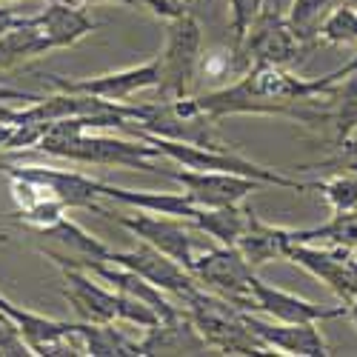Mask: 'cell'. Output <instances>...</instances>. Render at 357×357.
I'll return each mask as SVG.
<instances>
[{
	"instance_id": "1",
	"label": "cell",
	"mask_w": 357,
	"mask_h": 357,
	"mask_svg": "<svg viewBox=\"0 0 357 357\" xmlns=\"http://www.w3.org/2000/svg\"><path fill=\"white\" fill-rule=\"evenodd\" d=\"M129 117L123 114H92V117H66L52 123L43 137L32 146L43 155L89 163V166H112V169H137L158 174L160 152L146 140H126L103 135L100 129H121Z\"/></svg>"
},
{
	"instance_id": "2",
	"label": "cell",
	"mask_w": 357,
	"mask_h": 357,
	"mask_svg": "<svg viewBox=\"0 0 357 357\" xmlns=\"http://www.w3.org/2000/svg\"><path fill=\"white\" fill-rule=\"evenodd\" d=\"M121 132H129L146 143H152L160 158L183 166V169H195V172H231V174H243L252 177V181H260L266 186H278V189H294V192H309L312 183H301L297 177L283 174L272 166H260L249 158H243L237 149L229 146H195V143H183V140H169V137H158V135H149L137 126H132V121H126L121 126Z\"/></svg>"
},
{
	"instance_id": "3",
	"label": "cell",
	"mask_w": 357,
	"mask_h": 357,
	"mask_svg": "<svg viewBox=\"0 0 357 357\" xmlns=\"http://www.w3.org/2000/svg\"><path fill=\"white\" fill-rule=\"evenodd\" d=\"M61 294L83 323H126L140 326V329L160 323V314L152 306L135 301L123 291H114L80 266H61Z\"/></svg>"
},
{
	"instance_id": "4",
	"label": "cell",
	"mask_w": 357,
	"mask_h": 357,
	"mask_svg": "<svg viewBox=\"0 0 357 357\" xmlns=\"http://www.w3.org/2000/svg\"><path fill=\"white\" fill-rule=\"evenodd\" d=\"M181 303L209 349H218L220 354H272V349L246 326V312L226 297L197 286Z\"/></svg>"
},
{
	"instance_id": "5",
	"label": "cell",
	"mask_w": 357,
	"mask_h": 357,
	"mask_svg": "<svg viewBox=\"0 0 357 357\" xmlns=\"http://www.w3.org/2000/svg\"><path fill=\"white\" fill-rule=\"evenodd\" d=\"M203 57V29L192 12L166 20V43L158 54V98L155 100H177L189 98L200 72Z\"/></svg>"
},
{
	"instance_id": "6",
	"label": "cell",
	"mask_w": 357,
	"mask_h": 357,
	"mask_svg": "<svg viewBox=\"0 0 357 357\" xmlns=\"http://www.w3.org/2000/svg\"><path fill=\"white\" fill-rule=\"evenodd\" d=\"M95 215H100L103 220L121 226L126 231H132L137 241L149 243L160 249L163 255H169L172 260H177L189 272V263L195 260V255L203 246L200 237H206L192 220H183V218H169V215H152V212H135V215H121L114 209H106V206H98Z\"/></svg>"
},
{
	"instance_id": "7",
	"label": "cell",
	"mask_w": 357,
	"mask_h": 357,
	"mask_svg": "<svg viewBox=\"0 0 357 357\" xmlns=\"http://www.w3.org/2000/svg\"><path fill=\"white\" fill-rule=\"evenodd\" d=\"M189 275L203 286L220 297H226L229 303H234L243 312H255L249 280L255 275L252 263L237 252V246H212L200 249L195 260L189 263Z\"/></svg>"
},
{
	"instance_id": "8",
	"label": "cell",
	"mask_w": 357,
	"mask_h": 357,
	"mask_svg": "<svg viewBox=\"0 0 357 357\" xmlns=\"http://www.w3.org/2000/svg\"><path fill=\"white\" fill-rule=\"evenodd\" d=\"M237 49L243 52L249 66L255 63H275V66H294L309 54L306 46L294 38L289 20L280 15V6L275 0V6H263L260 15L252 20L246 38L237 43Z\"/></svg>"
},
{
	"instance_id": "9",
	"label": "cell",
	"mask_w": 357,
	"mask_h": 357,
	"mask_svg": "<svg viewBox=\"0 0 357 357\" xmlns=\"http://www.w3.org/2000/svg\"><path fill=\"white\" fill-rule=\"evenodd\" d=\"M158 174L177 181L186 192V197L195 206H206V209H220V206H237L243 203L249 195L263 189L266 183L252 181L243 174H231V172H195V169H166L163 163L158 166Z\"/></svg>"
},
{
	"instance_id": "10",
	"label": "cell",
	"mask_w": 357,
	"mask_h": 357,
	"mask_svg": "<svg viewBox=\"0 0 357 357\" xmlns=\"http://www.w3.org/2000/svg\"><path fill=\"white\" fill-rule=\"evenodd\" d=\"M54 89L61 92H75V95H92L100 100H117V103H132L129 98H135L143 89H155L160 69H158V57L155 61H146L140 66H129V69H117V72H103L95 77H61V75H43Z\"/></svg>"
},
{
	"instance_id": "11",
	"label": "cell",
	"mask_w": 357,
	"mask_h": 357,
	"mask_svg": "<svg viewBox=\"0 0 357 357\" xmlns=\"http://www.w3.org/2000/svg\"><path fill=\"white\" fill-rule=\"evenodd\" d=\"M106 260L117 263V266H126V269L137 272L143 280H149L152 286H158L160 291L177 297V301H183L186 294H192L200 283L183 269L177 260H172L169 255H163L160 249L155 246H149L143 241H137L135 249H126V252H114L109 246V255Z\"/></svg>"
},
{
	"instance_id": "12",
	"label": "cell",
	"mask_w": 357,
	"mask_h": 357,
	"mask_svg": "<svg viewBox=\"0 0 357 357\" xmlns=\"http://www.w3.org/2000/svg\"><path fill=\"white\" fill-rule=\"evenodd\" d=\"M249 291H252V303L255 312L269 317V320H283V323H323V320H335V317H346V306H323L314 301H306L301 294H291L286 289L263 283L257 275H252L249 280Z\"/></svg>"
},
{
	"instance_id": "13",
	"label": "cell",
	"mask_w": 357,
	"mask_h": 357,
	"mask_svg": "<svg viewBox=\"0 0 357 357\" xmlns=\"http://www.w3.org/2000/svg\"><path fill=\"white\" fill-rule=\"evenodd\" d=\"M246 326L272 349V354H291V357L332 354L317 323H283V320L260 317L257 312H246Z\"/></svg>"
},
{
	"instance_id": "14",
	"label": "cell",
	"mask_w": 357,
	"mask_h": 357,
	"mask_svg": "<svg viewBox=\"0 0 357 357\" xmlns=\"http://www.w3.org/2000/svg\"><path fill=\"white\" fill-rule=\"evenodd\" d=\"M294 243V229L286 226H275V223H266L263 218H257V212L249 215V223L237 241V252H241L252 269L263 263H272V260H286V249Z\"/></svg>"
},
{
	"instance_id": "15",
	"label": "cell",
	"mask_w": 357,
	"mask_h": 357,
	"mask_svg": "<svg viewBox=\"0 0 357 357\" xmlns=\"http://www.w3.org/2000/svg\"><path fill=\"white\" fill-rule=\"evenodd\" d=\"M140 346L146 354H200L209 349L186 312L149 326L140 337Z\"/></svg>"
},
{
	"instance_id": "16",
	"label": "cell",
	"mask_w": 357,
	"mask_h": 357,
	"mask_svg": "<svg viewBox=\"0 0 357 357\" xmlns=\"http://www.w3.org/2000/svg\"><path fill=\"white\" fill-rule=\"evenodd\" d=\"M121 323H75V332L83 340L89 357H143V346L129 332L117 329Z\"/></svg>"
},
{
	"instance_id": "17",
	"label": "cell",
	"mask_w": 357,
	"mask_h": 357,
	"mask_svg": "<svg viewBox=\"0 0 357 357\" xmlns=\"http://www.w3.org/2000/svg\"><path fill=\"white\" fill-rule=\"evenodd\" d=\"M297 243H320V246H340L357 252V212L332 215L323 226L312 229H294Z\"/></svg>"
},
{
	"instance_id": "18",
	"label": "cell",
	"mask_w": 357,
	"mask_h": 357,
	"mask_svg": "<svg viewBox=\"0 0 357 357\" xmlns=\"http://www.w3.org/2000/svg\"><path fill=\"white\" fill-rule=\"evenodd\" d=\"M332 6H335V0H291L286 20L291 26L294 38L306 46V52H312L320 43V26Z\"/></svg>"
},
{
	"instance_id": "19",
	"label": "cell",
	"mask_w": 357,
	"mask_h": 357,
	"mask_svg": "<svg viewBox=\"0 0 357 357\" xmlns=\"http://www.w3.org/2000/svg\"><path fill=\"white\" fill-rule=\"evenodd\" d=\"M320 43L357 46V6H332L320 26Z\"/></svg>"
},
{
	"instance_id": "20",
	"label": "cell",
	"mask_w": 357,
	"mask_h": 357,
	"mask_svg": "<svg viewBox=\"0 0 357 357\" xmlns=\"http://www.w3.org/2000/svg\"><path fill=\"white\" fill-rule=\"evenodd\" d=\"M263 6H266V0H229V12H231V20H229V26H231V46H237V43L246 38L252 20L260 15Z\"/></svg>"
},
{
	"instance_id": "21",
	"label": "cell",
	"mask_w": 357,
	"mask_h": 357,
	"mask_svg": "<svg viewBox=\"0 0 357 357\" xmlns=\"http://www.w3.org/2000/svg\"><path fill=\"white\" fill-rule=\"evenodd\" d=\"M0 354H6V357H32V351H29L20 329H17V323L6 314V312H0Z\"/></svg>"
},
{
	"instance_id": "22",
	"label": "cell",
	"mask_w": 357,
	"mask_h": 357,
	"mask_svg": "<svg viewBox=\"0 0 357 357\" xmlns=\"http://www.w3.org/2000/svg\"><path fill=\"white\" fill-rule=\"evenodd\" d=\"M189 3L192 0H129L132 9H146V12H152L160 20L181 17L183 12H189Z\"/></svg>"
},
{
	"instance_id": "23",
	"label": "cell",
	"mask_w": 357,
	"mask_h": 357,
	"mask_svg": "<svg viewBox=\"0 0 357 357\" xmlns=\"http://www.w3.org/2000/svg\"><path fill=\"white\" fill-rule=\"evenodd\" d=\"M38 100V95H29L20 92V89H9V86H0V106H15V103H32Z\"/></svg>"
},
{
	"instance_id": "24",
	"label": "cell",
	"mask_w": 357,
	"mask_h": 357,
	"mask_svg": "<svg viewBox=\"0 0 357 357\" xmlns=\"http://www.w3.org/2000/svg\"><path fill=\"white\" fill-rule=\"evenodd\" d=\"M357 155V135L343 146V149H337V155L335 158H329V160H337V158H354Z\"/></svg>"
},
{
	"instance_id": "25",
	"label": "cell",
	"mask_w": 357,
	"mask_h": 357,
	"mask_svg": "<svg viewBox=\"0 0 357 357\" xmlns=\"http://www.w3.org/2000/svg\"><path fill=\"white\" fill-rule=\"evenodd\" d=\"M75 6H100V3H121V6H129V0H69Z\"/></svg>"
},
{
	"instance_id": "26",
	"label": "cell",
	"mask_w": 357,
	"mask_h": 357,
	"mask_svg": "<svg viewBox=\"0 0 357 357\" xmlns=\"http://www.w3.org/2000/svg\"><path fill=\"white\" fill-rule=\"evenodd\" d=\"M346 309H349L346 314H351V320H354V326H357V301H351V303H349Z\"/></svg>"
},
{
	"instance_id": "27",
	"label": "cell",
	"mask_w": 357,
	"mask_h": 357,
	"mask_svg": "<svg viewBox=\"0 0 357 357\" xmlns=\"http://www.w3.org/2000/svg\"><path fill=\"white\" fill-rule=\"evenodd\" d=\"M0 3H12V0H0ZM46 3H57V0H46ZM66 3H69V0H66Z\"/></svg>"
}]
</instances>
